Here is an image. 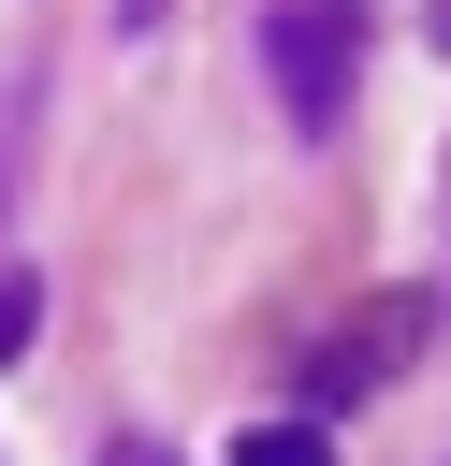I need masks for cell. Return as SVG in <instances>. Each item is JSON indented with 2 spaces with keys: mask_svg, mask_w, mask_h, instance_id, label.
<instances>
[{
  "mask_svg": "<svg viewBox=\"0 0 451 466\" xmlns=\"http://www.w3.org/2000/svg\"><path fill=\"white\" fill-rule=\"evenodd\" d=\"M262 73H276V116L306 146H335L349 87H364V0H276L262 15Z\"/></svg>",
  "mask_w": 451,
  "mask_h": 466,
  "instance_id": "1",
  "label": "cell"
},
{
  "mask_svg": "<svg viewBox=\"0 0 451 466\" xmlns=\"http://www.w3.org/2000/svg\"><path fill=\"white\" fill-rule=\"evenodd\" d=\"M422 320H436V291H378V306L306 364V408H364L378 379H407V364H422Z\"/></svg>",
  "mask_w": 451,
  "mask_h": 466,
  "instance_id": "2",
  "label": "cell"
},
{
  "mask_svg": "<svg viewBox=\"0 0 451 466\" xmlns=\"http://www.w3.org/2000/svg\"><path fill=\"white\" fill-rule=\"evenodd\" d=\"M233 466H335V437H320V422H247Z\"/></svg>",
  "mask_w": 451,
  "mask_h": 466,
  "instance_id": "3",
  "label": "cell"
},
{
  "mask_svg": "<svg viewBox=\"0 0 451 466\" xmlns=\"http://www.w3.org/2000/svg\"><path fill=\"white\" fill-rule=\"evenodd\" d=\"M102 466H175V451H102Z\"/></svg>",
  "mask_w": 451,
  "mask_h": 466,
  "instance_id": "5",
  "label": "cell"
},
{
  "mask_svg": "<svg viewBox=\"0 0 451 466\" xmlns=\"http://www.w3.org/2000/svg\"><path fill=\"white\" fill-rule=\"evenodd\" d=\"M29 335H44V277H29V262H0V364H15Z\"/></svg>",
  "mask_w": 451,
  "mask_h": 466,
  "instance_id": "4",
  "label": "cell"
}]
</instances>
